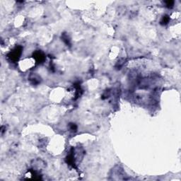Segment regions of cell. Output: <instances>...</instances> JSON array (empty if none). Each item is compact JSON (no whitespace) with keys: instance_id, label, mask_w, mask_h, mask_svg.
I'll use <instances>...</instances> for the list:
<instances>
[{"instance_id":"cell-1","label":"cell","mask_w":181,"mask_h":181,"mask_svg":"<svg viewBox=\"0 0 181 181\" xmlns=\"http://www.w3.org/2000/svg\"><path fill=\"white\" fill-rule=\"evenodd\" d=\"M22 50H23V48L21 46H18L12 51L10 52L9 54L8 55V58L9 60L12 61V62H16L18 61V59L20 58L21 55V53H22Z\"/></svg>"},{"instance_id":"cell-2","label":"cell","mask_w":181,"mask_h":181,"mask_svg":"<svg viewBox=\"0 0 181 181\" xmlns=\"http://www.w3.org/2000/svg\"><path fill=\"white\" fill-rule=\"evenodd\" d=\"M81 91V89L80 86L79 84H74L72 87L68 90V97L75 100L80 96Z\"/></svg>"},{"instance_id":"cell-3","label":"cell","mask_w":181,"mask_h":181,"mask_svg":"<svg viewBox=\"0 0 181 181\" xmlns=\"http://www.w3.org/2000/svg\"><path fill=\"white\" fill-rule=\"evenodd\" d=\"M33 59L38 63H42L45 60V56L41 51H36L33 54Z\"/></svg>"},{"instance_id":"cell-4","label":"cell","mask_w":181,"mask_h":181,"mask_svg":"<svg viewBox=\"0 0 181 181\" xmlns=\"http://www.w3.org/2000/svg\"><path fill=\"white\" fill-rule=\"evenodd\" d=\"M169 20L170 18L168 16H163V18H162V19H161V24H162V25H166V24H167V23L169 22Z\"/></svg>"},{"instance_id":"cell-5","label":"cell","mask_w":181,"mask_h":181,"mask_svg":"<svg viewBox=\"0 0 181 181\" xmlns=\"http://www.w3.org/2000/svg\"><path fill=\"white\" fill-rule=\"evenodd\" d=\"M166 4L167 7L171 8V7H173V4H174V2L173 1H167V2H166Z\"/></svg>"},{"instance_id":"cell-6","label":"cell","mask_w":181,"mask_h":181,"mask_svg":"<svg viewBox=\"0 0 181 181\" xmlns=\"http://www.w3.org/2000/svg\"><path fill=\"white\" fill-rule=\"evenodd\" d=\"M71 130H76V126L74 124H71Z\"/></svg>"}]
</instances>
